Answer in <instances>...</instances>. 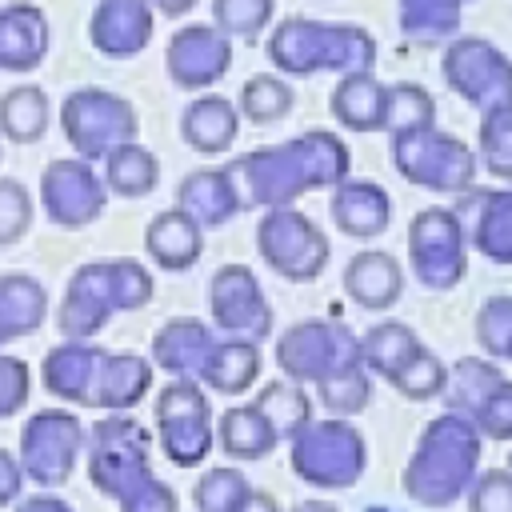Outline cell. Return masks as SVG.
<instances>
[{
    "label": "cell",
    "instance_id": "1",
    "mask_svg": "<svg viewBox=\"0 0 512 512\" xmlns=\"http://www.w3.org/2000/svg\"><path fill=\"white\" fill-rule=\"evenodd\" d=\"M240 212L292 208L312 188H336L352 172L348 144L328 128H308L292 140L252 148L224 164Z\"/></svg>",
    "mask_w": 512,
    "mask_h": 512
},
{
    "label": "cell",
    "instance_id": "45",
    "mask_svg": "<svg viewBox=\"0 0 512 512\" xmlns=\"http://www.w3.org/2000/svg\"><path fill=\"white\" fill-rule=\"evenodd\" d=\"M444 380H448V364L436 356V352H428V348H420L388 384L404 396V400H432V396H440L444 392Z\"/></svg>",
    "mask_w": 512,
    "mask_h": 512
},
{
    "label": "cell",
    "instance_id": "36",
    "mask_svg": "<svg viewBox=\"0 0 512 512\" xmlns=\"http://www.w3.org/2000/svg\"><path fill=\"white\" fill-rule=\"evenodd\" d=\"M104 188L108 196H124V200H140L160 184V160L144 148V144H124L112 156H104Z\"/></svg>",
    "mask_w": 512,
    "mask_h": 512
},
{
    "label": "cell",
    "instance_id": "26",
    "mask_svg": "<svg viewBox=\"0 0 512 512\" xmlns=\"http://www.w3.org/2000/svg\"><path fill=\"white\" fill-rule=\"evenodd\" d=\"M144 252L160 272H188L204 256V228L180 208H164L144 228Z\"/></svg>",
    "mask_w": 512,
    "mask_h": 512
},
{
    "label": "cell",
    "instance_id": "55",
    "mask_svg": "<svg viewBox=\"0 0 512 512\" xmlns=\"http://www.w3.org/2000/svg\"><path fill=\"white\" fill-rule=\"evenodd\" d=\"M292 512H340L336 504H328V500H300Z\"/></svg>",
    "mask_w": 512,
    "mask_h": 512
},
{
    "label": "cell",
    "instance_id": "2",
    "mask_svg": "<svg viewBox=\"0 0 512 512\" xmlns=\"http://www.w3.org/2000/svg\"><path fill=\"white\" fill-rule=\"evenodd\" d=\"M88 480L120 512H180L176 492L152 472L148 428L128 412H108L88 432Z\"/></svg>",
    "mask_w": 512,
    "mask_h": 512
},
{
    "label": "cell",
    "instance_id": "4",
    "mask_svg": "<svg viewBox=\"0 0 512 512\" xmlns=\"http://www.w3.org/2000/svg\"><path fill=\"white\" fill-rule=\"evenodd\" d=\"M156 284L140 260H88L72 272L64 300L56 308V328L64 340H92L116 312H136L152 300Z\"/></svg>",
    "mask_w": 512,
    "mask_h": 512
},
{
    "label": "cell",
    "instance_id": "18",
    "mask_svg": "<svg viewBox=\"0 0 512 512\" xmlns=\"http://www.w3.org/2000/svg\"><path fill=\"white\" fill-rule=\"evenodd\" d=\"M464 224V236L468 244L500 264V268H512V188H468L460 192L456 208H452Z\"/></svg>",
    "mask_w": 512,
    "mask_h": 512
},
{
    "label": "cell",
    "instance_id": "21",
    "mask_svg": "<svg viewBox=\"0 0 512 512\" xmlns=\"http://www.w3.org/2000/svg\"><path fill=\"white\" fill-rule=\"evenodd\" d=\"M216 332L196 316H172L152 336V368L168 372L172 380H200V368L208 364L216 348Z\"/></svg>",
    "mask_w": 512,
    "mask_h": 512
},
{
    "label": "cell",
    "instance_id": "33",
    "mask_svg": "<svg viewBox=\"0 0 512 512\" xmlns=\"http://www.w3.org/2000/svg\"><path fill=\"white\" fill-rule=\"evenodd\" d=\"M52 124L48 92L36 84H16L0 96V136L12 144H36Z\"/></svg>",
    "mask_w": 512,
    "mask_h": 512
},
{
    "label": "cell",
    "instance_id": "35",
    "mask_svg": "<svg viewBox=\"0 0 512 512\" xmlns=\"http://www.w3.org/2000/svg\"><path fill=\"white\" fill-rule=\"evenodd\" d=\"M500 380H504V376H500L496 360H488V356H460V360L448 368V380H444V392H440V396H444L448 412L472 420Z\"/></svg>",
    "mask_w": 512,
    "mask_h": 512
},
{
    "label": "cell",
    "instance_id": "19",
    "mask_svg": "<svg viewBox=\"0 0 512 512\" xmlns=\"http://www.w3.org/2000/svg\"><path fill=\"white\" fill-rule=\"evenodd\" d=\"M152 32H156L152 0H96L88 20V40L108 60L140 56L152 44Z\"/></svg>",
    "mask_w": 512,
    "mask_h": 512
},
{
    "label": "cell",
    "instance_id": "32",
    "mask_svg": "<svg viewBox=\"0 0 512 512\" xmlns=\"http://www.w3.org/2000/svg\"><path fill=\"white\" fill-rule=\"evenodd\" d=\"M216 440H220V452L232 456V460H264L280 436L272 432V424L256 412V404H236L228 408L220 420H216Z\"/></svg>",
    "mask_w": 512,
    "mask_h": 512
},
{
    "label": "cell",
    "instance_id": "53",
    "mask_svg": "<svg viewBox=\"0 0 512 512\" xmlns=\"http://www.w3.org/2000/svg\"><path fill=\"white\" fill-rule=\"evenodd\" d=\"M196 4H200V0H152V8H156L160 16H168V20H180V16H188Z\"/></svg>",
    "mask_w": 512,
    "mask_h": 512
},
{
    "label": "cell",
    "instance_id": "49",
    "mask_svg": "<svg viewBox=\"0 0 512 512\" xmlns=\"http://www.w3.org/2000/svg\"><path fill=\"white\" fill-rule=\"evenodd\" d=\"M472 424L484 440H512V380H500L492 388V396L480 404Z\"/></svg>",
    "mask_w": 512,
    "mask_h": 512
},
{
    "label": "cell",
    "instance_id": "3",
    "mask_svg": "<svg viewBox=\"0 0 512 512\" xmlns=\"http://www.w3.org/2000/svg\"><path fill=\"white\" fill-rule=\"evenodd\" d=\"M480 452H484V436L468 416L456 412L432 416L420 428V440L404 464L400 476L404 496L420 508H448L464 500V492L480 472Z\"/></svg>",
    "mask_w": 512,
    "mask_h": 512
},
{
    "label": "cell",
    "instance_id": "37",
    "mask_svg": "<svg viewBox=\"0 0 512 512\" xmlns=\"http://www.w3.org/2000/svg\"><path fill=\"white\" fill-rule=\"evenodd\" d=\"M464 4H472V0H396L400 32L408 40H420V44L456 40L460 20H464Z\"/></svg>",
    "mask_w": 512,
    "mask_h": 512
},
{
    "label": "cell",
    "instance_id": "24",
    "mask_svg": "<svg viewBox=\"0 0 512 512\" xmlns=\"http://www.w3.org/2000/svg\"><path fill=\"white\" fill-rule=\"evenodd\" d=\"M328 212H332V224L352 236V240H376L388 232V220H392V200L388 192L376 184V180H344L332 188V200H328Z\"/></svg>",
    "mask_w": 512,
    "mask_h": 512
},
{
    "label": "cell",
    "instance_id": "28",
    "mask_svg": "<svg viewBox=\"0 0 512 512\" xmlns=\"http://www.w3.org/2000/svg\"><path fill=\"white\" fill-rule=\"evenodd\" d=\"M332 120L352 132H384L388 84L376 72H344L328 96Z\"/></svg>",
    "mask_w": 512,
    "mask_h": 512
},
{
    "label": "cell",
    "instance_id": "50",
    "mask_svg": "<svg viewBox=\"0 0 512 512\" xmlns=\"http://www.w3.org/2000/svg\"><path fill=\"white\" fill-rule=\"evenodd\" d=\"M32 396V368L20 356L0 352V420L16 416Z\"/></svg>",
    "mask_w": 512,
    "mask_h": 512
},
{
    "label": "cell",
    "instance_id": "23",
    "mask_svg": "<svg viewBox=\"0 0 512 512\" xmlns=\"http://www.w3.org/2000/svg\"><path fill=\"white\" fill-rule=\"evenodd\" d=\"M344 292L364 312H388L404 296V268L384 248H364L344 264Z\"/></svg>",
    "mask_w": 512,
    "mask_h": 512
},
{
    "label": "cell",
    "instance_id": "22",
    "mask_svg": "<svg viewBox=\"0 0 512 512\" xmlns=\"http://www.w3.org/2000/svg\"><path fill=\"white\" fill-rule=\"evenodd\" d=\"M52 48V28L44 8L16 0L0 8V68L4 72H32L44 64Z\"/></svg>",
    "mask_w": 512,
    "mask_h": 512
},
{
    "label": "cell",
    "instance_id": "14",
    "mask_svg": "<svg viewBox=\"0 0 512 512\" xmlns=\"http://www.w3.org/2000/svg\"><path fill=\"white\" fill-rule=\"evenodd\" d=\"M444 84L476 112L512 104V60L484 36H456L440 56Z\"/></svg>",
    "mask_w": 512,
    "mask_h": 512
},
{
    "label": "cell",
    "instance_id": "30",
    "mask_svg": "<svg viewBox=\"0 0 512 512\" xmlns=\"http://www.w3.org/2000/svg\"><path fill=\"white\" fill-rule=\"evenodd\" d=\"M48 316V292L28 272L0 276V348L12 340L32 336Z\"/></svg>",
    "mask_w": 512,
    "mask_h": 512
},
{
    "label": "cell",
    "instance_id": "31",
    "mask_svg": "<svg viewBox=\"0 0 512 512\" xmlns=\"http://www.w3.org/2000/svg\"><path fill=\"white\" fill-rule=\"evenodd\" d=\"M260 364H264L260 360V344L224 336V340H216L208 364L200 368V384H208V388H216L224 396H240V392H248L256 384Z\"/></svg>",
    "mask_w": 512,
    "mask_h": 512
},
{
    "label": "cell",
    "instance_id": "13",
    "mask_svg": "<svg viewBox=\"0 0 512 512\" xmlns=\"http://www.w3.org/2000/svg\"><path fill=\"white\" fill-rule=\"evenodd\" d=\"M84 452V424L72 408H40L20 428V468L40 488H60Z\"/></svg>",
    "mask_w": 512,
    "mask_h": 512
},
{
    "label": "cell",
    "instance_id": "27",
    "mask_svg": "<svg viewBox=\"0 0 512 512\" xmlns=\"http://www.w3.org/2000/svg\"><path fill=\"white\" fill-rule=\"evenodd\" d=\"M96 360H100V344H92V340H64V344L48 348V356L40 360V384L56 400H64L72 408H88Z\"/></svg>",
    "mask_w": 512,
    "mask_h": 512
},
{
    "label": "cell",
    "instance_id": "48",
    "mask_svg": "<svg viewBox=\"0 0 512 512\" xmlns=\"http://www.w3.org/2000/svg\"><path fill=\"white\" fill-rule=\"evenodd\" d=\"M464 500H468V512H512V472L508 468L476 472Z\"/></svg>",
    "mask_w": 512,
    "mask_h": 512
},
{
    "label": "cell",
    "instance_id": "5",
    "mask_svg": "<svg viewBox=\"0 0 512 512\" xmlns=\"http://www.w3.org/2000/svg\"><path fill=\"white\" fill-rule=\"evenodd\" d=\"M268 60L284 76H316V72H372L376 40L360 24L344 20H312L288 16L268 32Z\"/></svg>",
    "mask_w": 512,
    "mask_h": 512
},
{
    "label": "cell",
    "instance_id": "44",
    "mask_svg": "<svg viewBox=\"0 0 512 512\" xmlns=\"http://www.w3.org/2000/svg\"><path fill=\"white\" fill-rule=\"evenodd\" d=\"M276 12V0H212V24L232 40H256L260 32H268Z\"/></svg>",
    "mask_w": 512,
    "mask_h": 512
},
{
    "label": "cell",
    "instance_id": "57",
    "mask_svg": "<svg viewBox=\"0 0 512 512\" xmlns=\"http://www.w3.org/2000/svg\"><path fill=\"white\" fill-rule=\"evenodd\" d=\"M504 360H512V340H508V352H504Z\"/></svg>",
    "mask_w": 512,
    "mask_h": 512
},
{
    "label": "cell",
    "instance_id": "9",
    "mask_svg": "<svg viewBox=\"0 0 512 512\" xmlns=\"http://www.w3.org/2000/svg\"><path fill=\"white\" fill-rule=\"evenodd\" d=\"M276 364L296 384H324L360 360V336L340 320H296L276 336Z\"/></svg>",
    "mask_w": 512,
    "mask_h": 512
},
{
    "label": "cell",
    "instance_id": "39",
    "mask_svg": "<svg viewBox=\"0 0 512 512\" xmlns=\"http://www.w3.org/2000/svg\"><path fill=\"white\" fill-rule=\"evenodd\" d=\"M252 404L272 424V432L280 440H292L312 420V400H308V392L296 380H272V384H264Z\"/></svg>",
    "mask_w": 512,
    "mask_h": 512
},
{
    "label": "cell",
    "instance_id": "41",
    "mask_svg": "<svg viewBox=\"0 0 512 512\" xmlns=\"http://www.w3.org/2000/svg\"><path fill=\"white\" fill-rule=\"evenodd\" d=\"M436 124V100L428 88L400 80L388 84V112H384V132L400 136V132H416V128H432Z\"/></svg>",
    "mask_w": 512,
    "mask_h": 512
},
{
    "label": "cell",
    "instance_id": "17",
    "mask_svg": "<svg viewBox=\"0 0 512 512\" xmlns=\"http://www.w3.org/2000/svg\"><path fill=\"white\" fill-rule=\"evenodd\" d=\"M164 68L176 88L208 92L232 68V40L216 24H180L164 44Z\"/></svg>",
    "mask_w": 512,
    "mask_h": 512
},
{
    "label": "cell",
    "instance_id": "38",
    "mask_svg": "<svg viewBox=\"0 0 512 512\" xmlns=\"http://www.w3.org/2000/svg\"><path fill=\"white\" fill-rule=\"evenodd\" d=\"M296 104V92L284 76L276 72H256L240 84V96H236V112L240 120L248 124H280Z\"/></svg>",
    "mask_w": 512,
    "mask_h": 512
},
{
    "label": "cell",
    "instance_id": "10",
    "mask_svg": "<svg viewBox=\"0 0 512 512\" xmlns=\"http://www.w3.org/2000/svg\"><path fill=\"white\" fill-rule=\"evenodd\" d=\"M256 252L276 276L292 284H312L328 268V256H332L320 224H312V216H304L296 204L268 208L256 220Z\"/></svg>",
    "mask_w": 512,
    "mask_h": 512
},
{
    "label": "cell",
    "instance_id": "46",
    "mask_svg": "<svg viewBox=\"0 0 512 512\" xmlns=\"http://www.w3.org/2000/svg\"><path fill=\"white\" fill-rule=\"evenodd\" d=\"M32 228V192L16 176H0V248H12Z\"/></svg>",
    "mask_w": 512,
    "mask_h": 512
},
{
    "label": "cell",
    "instance_id": "47",
    "mask_svg": "<svg viewBox=\"0 0 512 512\" xmlns=\"http://www.w3.org/2000/svg\"><path fill=\"white\" fill-rule=\"evenodd\" d=\"M512 340V296H488L476 312V344L488 352V360H504Z\"/></svg>",
    "mask_w": 512,
    "mask_h": 512
},
{
    "label": "cell",
    "instance_id": "40",
    "mask_svg": "<svg viewBox=\"0 0 512 512\" xmlns=\"http://www.w3.org/2000/svg\"><path fill=\"white\" fill-rule=\"evenodd\" d=\"M476 160H480L496 180H512V104H500V108L480 112Z\"/></svg>",
    "mask_w": 512,
    "mask_h": 512
},
{
    "label": "cell",
    "instance_id": "20",
    "mask_svg": "<svg viewBox=\"0 0 512 512\" xmlns=\"http://www.w3.org/2000/svg\"><path fill=\"white\" fill-rule=\"evenodd\" d=\"M148 388H152V360H144L136 352L100 348L88 408H96V412H132L148 396Z\"/></svg>",
    "mask_w": 512,
    "mask_h": 512
},
{
    "label": "cell",
    "instance_id": "25",
    "mask_svg": "<svg viewBox=\"0 0 512 512\" xmlns=\"http://www.w3.org/2000/svg\"><path fill=\"white\" fill-rule=\"evenodd\" d=\"M240 136V112L228 96H192L180 112V140L200 156H220Z\"/></svg>",
    "mask_w": 512,
    "mask_h": 512
},
{
    "label": "cell",
    "instance_id": "42",
    "mask_svg": "<svg viewBox=\"0 0 512 512\" xmlns=\"http://www.w3.org/2000/svg\"><path fill=\"white\" fill-rule=\"evenodd\" d=\"M252 496V484L240 468H208L200 480H196V512H240L244 500Z\"/></svg>",
    "mask_w": 512,
    "mask_h": 512
},
{
    "label": "cell",
    "instance_id": "8",
    "mask_svg": "<svg viewBox=\"0 0 512 512\" xmlns=\"http://www.w3.org/2000/svg\"><path fill=\"white\" fill-rule=\"evenodd\" d=\"M60 128H64V140L72 144V152L92 164V160H104L116 148L132 144L140 132V116H136L132 100H124L108 88H76L64 96Z\"/></svg>",
    "mask_w": 512,
    "mask_h": 512
},
{
    "label": "cell",
    "instance_id": "43",
    "mask_svg": "<svg viewBox=\"0 0 512 512\" xmlns=\"http://www.w3.org/2000/svg\"><path fill=\"white\" fill-rule=\"evenodd\" d=\"M316 392H320V404L332 416H356L372 404V372L364 364H356V368L336 372L324 384H316Z\"/></svg>",
    "mask_w": 512,
    "mask_h": 512
},
{
    "label": "cell",
    "instance_id": "34",
    "mask_svg": "<svg viewBox=\"0 0 512 512\" xmlns=\"http://www.w3.org/2000/svg\"><path fill=\"white\" fill-rule=\"evenodd\" d=\"M420 348H424L420 336L408 324H400V320H380V324H372L360 336V360H364V368L372 376H384V380H392Z\"/></svg>",
    "mask_w": 512,
    "mask_h": 512
},
{
    "label": "cell",
    "instance_id": "11",
    "mask_svg": "<svg viewBox=\"0 0 512 512\" xmlns=\"http://www.w3.org/2000/svg\"><path fill=\"white\" fill-rule=\"evenodd\" d=\"M408 264L428 292H452L468 276V236L452 208H420L408 224Z\"/></svg>",
    "mask_w": 512,
    "mask_h": 512
},
{
    "label": "cell",
    "instance_id": "56",
    "mask_svg": "<svg viewBox=\"0 0 512 512\" xmlns=\"http://www.w3.org/2000/svg\"><path fill=\"white\" fill-rule=\"evenodd\" d=\"M364 512H396V508H388V504H372V508H364Z\"/></svg>",
    "mask_w": 512,
    "mask_h": 512
},
{
    "label": "cell",
    "instance_id": "51",
    "mask_svg": "<svg viewBox=\"0 0 512 512\" xmlns=\"http://www.w3.org/2000/svg\"><path fill=\"white\" fill-rule=\"evenodd\" d=\"M24 468H20V456H12L8 448H0V508L16 504L20 492H24Z\"/></svg>",
    "mask_w": 512,
    "mask_h": 512
},
{
    "label": "cell",
    "instance_id": "6",
    "mask_svg": "<svg viewBox=\"0 0 512 512\" xmlns=\"http://www.w3.org/2000/svg\"><path fill=\"white\" fill-rule=\"evenodd\" d=\"M288 464L304 484L336 492V488H352L364 476L368 444L352 420L324 416V420H308L288 440Z\"/></svg>",
    "mask_w": 512,
    "mask_h": 512
},
{
    "label": "cell",
    "instance_id": "12",
    "mask_svg": "<svg viewBox=\"0 0 512 512\" xmlns=\"http://www.w3.org/2000/svg\"><path fill=\"white\" fill-rule=\"evenodd\" d=\"M156 432H160V452L176 468H196L212 452L216 440V420L212 404L200 388V380H172L156 396Z\"/></svg>",
    "mask_w": 512,
    "mask_h": 512
},
{
    "label": "cell",
    "instance_id": "7",
    "mask_svg": "<svg viewBox=\"0 0 512 512\" xmlns=\"http://www.w3.org/2000/svg\"><path fill=\"white\" fill-rule=\"evenodd\" d=\"M392 168L416 188L460 196V192H468L476 184L480 160L460 136L440 132L432 124V128H416V132L392 136Z\"/></svg>",
    "mask_w": 512,
    "mask_h": 512
},
{
    "label": "cell",
    "instance_id": "54",
    "mask_svg": "<svg viewBox=\"0 0 512 512\" xmlns=\"http://www.w3.org/2000/svg\"><path fill=\"white\" fill-rule=\"evenodd\" d=\"M240 512H280V504L268 496V492H260V488H252V496L244 500V508Z\"/></svg>",
    "mask_w": 512,
    "mask_h": 512
},
{
    "label": "cell",
    "instance_id": "15",
    "mask_svg": "<svg viewBox=\"0 0 512 512\" xmlns=\"http://www.w3.org/2000/svg\"><path fill=\"white\" fill-rule=\"evenodd\" d=\"M108 204V188L104 176L96 172V164L80 160V156H60L48 160L40 172V208L56 228H88Z\"/></svg>",
    "mask_w": 512,
    "mask_h": 512
},
{
    "label": "cell",
    "instance_id": "16",
    "mask_svg": "<svg viewBox=\"0 0 512 512\" xmlns=\"http://www.w3.org/2000/svg\"><path fill=\"white\" fill-rule=\"evenodd\" d=\"M208 312L224 336L260 344L272 332V304L248 264H220L208 280Z\"/></svg>",
    "mask_w": 512,
    "mask_h": 512
},
{
    "label": "cell",
    "instance_id": "52",
    "mask_svg": "<svg viewBox=\"0 0 512 512\" xmlns=\"http://www.w3.org/2000/svg\"><path fill=\"white\" fill-rule=\"evenodd\" d=\"M16 512H72V504L60 500V496H52V492H40V496L16 500Z\"/></svg>",
    "mask_w": 512,
    "mask_h": 512
},
{
    "label": "cell",
    "instance_id": "29",
    "mask_svg": "<svg viewBox=\"0 0 512 512\" xmlns=\"http://www.w3.org/2000/svg\"><path fill=\"white\" fill-rule=\"evenodd\" d=\"M184 216H192L200 228H224L232 216H240V200L232 192V180L224 168H196L176 184V204Z\"/></svg>",
    "mask_w": 512,
    "mask_h": 512
}]
</instances>
